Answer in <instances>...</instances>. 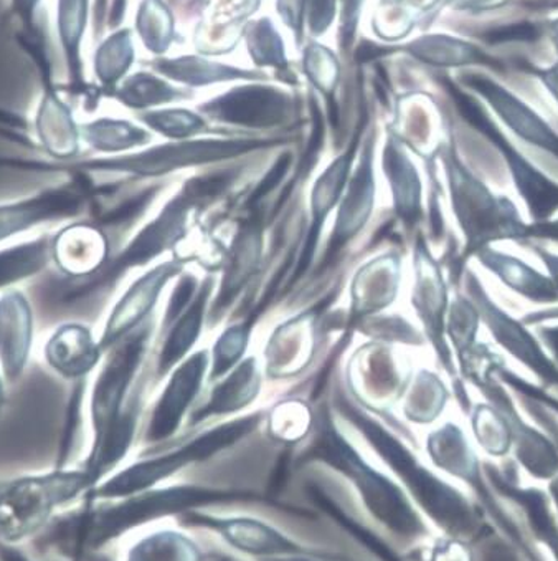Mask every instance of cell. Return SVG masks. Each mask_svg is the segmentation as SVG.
<instances>
[{
    "label": "cell",
    "mask_w": 558,
    "mask_h": 561,
    "mask_svg": "<svg viewBox=\"0 0 558 561\" xmlns=\"http://www.w3.org/2000/svg\"><path fill=\"white\" fill-rule=\"evenodd\" d=\"M146 4H148L146 18L154 22V24L146 25L148 27V31L144 32L146 44L154 48V51H164L172 38L171 14L167 9L162 8L159 0H149Z\"/></svg>",
    "instance_id": "ab89813d"
},
{
    "label": "cell",
    "mask_w": 558,
    "mask_h": 561,
    "mask_svg": "<svg viewBox=\"0 0 558 561\" xmlns=\"http://www.w3.org/2000/svg\"><path fill=\"white\" fill-rule=\"evenodd\" d=\"M548 34L547 22L519 21L492 25L481 34V42L491 47L505 44H534Z\"/></svg>",
    "instance_id": "e575fe53"
},
{
    "label": "cell",
    "mask_w": 558,
    "mask_h": 561,
    "mask_svg": "<svg viewBox=\"0 0 558 561\" xmlns=\"http://www.w3.org/2000/svg\"><path fill=\"white\" fill-rule=\"evenodd\" d=\"M532 251L538 255L545 267H547L548 277L554 282L555 288L558 290V255L547 251L542 245H531Z\"/></svg>",
    "instance_id": "681fc988"
},
{
    "label": "cell",
    "mask_w": 558,
    "mask_h": 561,
    "mask_svg": "<svg viewBox=\"0 0 558 561\" xmlns=\"http://www.w3.org/2000/svg\"><path fill=\"white\" fill-rule=\"evenodd\" d=\"M146 123L168 138H184L204 128V122L194 113L185 110H168V112L151 113L146 116Z\"/></svg>",
    "instance_id": "74e56055"
},
{
    "label": "cell",
    "mask_w": 558,
    "mask_h": 561,
    "mask_svg": "<svg viewBox=\"0 0 558 561\" xmlns=\"http://www.w3.org/2000/svg\"><path fill=\"white\" fill-rule=\"evenodd\" d=\"M259 421H261L259 414L230 421L200 434L199 437L177 449L129 463L125 469L102 480L90 495L95 501L115 502L158 485L167 484L168 480L174 479L185 469L207 462L245 439L258 427Z\"/></svg>",
    "instance_id": "277c9868"
},
{
    "label": "cell",
    "mask_w": 558,
    "mask_h": 561,
    "mask_svg": "<svg viewBox=\"0 0 558 561\" xmlns=\"http://www.w3.org/2000/svg\"><path fill=\"white\" fill-rule=\"evenodd\" d=\"M468 288L473 301L478 307L479 314L485 320L496 342L511 353L518 362L527 366L538 379L548 388H558V365L550 358L547 352L542 348L534 335L528 332L524 323L515 320L511 314L505 313L491 297L481 280L476 277L475 272L468 274Z\"/></svg>",
    "instance_id": "7c38bea8"
},
{
    "label": "cell",
    "mask_w": 558,
    "mask_h": 561,
    "mask_svg": "<svg viewBox=\"0 0 558 561\" xmlns=\"http://www.w3.org/2000/svg\"><path fill=\"white\" fill-rule=\"evenodd\" d=\"M45 365L65 381H84L103 356L100 340L83 323H63L50 333L44 350Z\"/></svg>",
    "instance_id": "2e32d148"
},
{
    "label": "cell",
    "mask_w": 558,
    "mask_h": 561,
    "mask_svg": "<svg viewBox=\"0 0 558 561\" xmlns=\"http://www.w3.org/2000/svg\"><path fill=\"white\" fill-rule=\"evenodd\" d=\"M428 454L434 466L453 476L472 479L476 473V459L460 427L446 424L428 437Z\"/></svg>",
    "instance_id": "4316f807"
},
{
    "label": "cell",
    "mask_w": 558,
    "mask_h": 561,
    "mask_svg": "<svg viewBox=\"0 0 558 561\" xmlns=\"http://www.w3.org/2000/svg\"><path fill=\"white\" fill-rule=\"evenodd\" d=\"M522 8L528 11H558V0H522Z\"/></svg>",
    "instance_id": "f5cc1de1"
},
{
    "label": "cell",
    "mask_w": 558,
    "mask_h": 561,
    "mask_svg": "<svg viewBox=\"0 0 558 561\" xmlns=\"http://www.w3.org/2000/svg\"><path fill=\"white\" fill-rule=\"evenodd\" d=\"M461 87L486 102L491 112L518 136L534 148L558 159V133L554 126L532 108L524 99L485 71L469 70L460 75Z\"/></svg>",
    "instance_id": "8fae6325"
},
{
    "label": "cell",
    "mask_w": 558,
    "mask_h": 561,
    "mask_svg": "<svg viewBox=\"0 0 558 561\" xmlns=\"http://www.w3.org/2000/svg\"><path fill=\"white\" fill-rule=\"evenodd\" d=\"M538 336L544 345L550 352L551 359L558 365V325L538 327Z\"/></svg>",
    "instance_id": "f907efd6"
},
{
    "label": "cell",
    "mask_w": 558,
    "mask_h": 561,
    "mask_svg": "<svg viewBox=\"0 0 558 561\" xmlns=\"http://www.w3.org/2000/svg\"><path fill=\"white\" fill-rule=\"evenodd\" d=\"M223 507L272 508L281 514L303 520H317L319 514L297 504L279 501L248 489L210 488L197 484H164L139 492L121 501L109 502L108 507L96 512L84 525L86 543L100 548L129 531L152 527L158 522L178 518L194 511H212Z\"/></svg>",
    "instance_id": "6da1fadb"
},
{
    "label": "cell",
    "mask_w": 558,
    "mask_h": 561,
    "mask_svg": "<svg viewBox=\"0 0 558 561\" xmlns=\"http://www.w3.org/2000/svg\"><path fill=\"white\" fill-rule=\"evenodd\" d=\"M256 561H324V560H314V558L290 557V558H268V560H256Z\"/></svg>",
    "instance_id": "6f0895ef"
},
{
    "label": "cell",
    "mask_w": 558,
    "mask_h": 561,
    "mask_svg": "<svg viewBox=\"0 0 558 561\" xmlns=\"http://www.w3.org/2000/svg\"><path fill=\"white\" fill-rule=\"evenodd\" d=\"M334 0H313L310 25L314 35L324 34L334 19Z\"/></svg>",
    "instance_id": "f6af8a7d"
},
{
    "label": "cell",
    "mask_w": 558,
    "mask_h": 561,
    "mask_svg": "<svg viewBox=\"0 0 558 561\" xmlns=\"http://www.w3.org/2000/svg\"><path fill=\"white\" fill-rule=\"evenodd\" d=\"M304 5L306 0H278V12L287 22L288 27L298 34V41L303 32Z\"/></svg>",
    "instance_id": "ee69618b"
},
{
    "label": "cell",
    "mask_w": 558,
    "mask_h": 561,
    "mask_svg": "<svg viewBox=\"0 0 558 561\" xmlns=\"http://www.w3.org/2000/svg\"><path fill=\"white\" fill-rule=\"evenodd\" d=\"M479 314L475 301L468 298L457 297L451 307L450 336L456 346L460 362L468 358L469 353L476 348V335H478Z\"/></svg>",
    "instance_id": "d6a6232c"
},
{
    "label": "cell",
    "mask_w": 558,
    "mask_h": 561,
    "mask_svg": "<svg viewBox=\"0 0 558 561\" xmlns=\"http://www.w3.org/2000/svg\"><path fill=\"white\" fill-rule=\"evenodd\" d=\"M531 239L551 240V242H558V219L545 220V222L527 224V226H525L524 244H527Z\"/></svg>",
    "instance_id": "7dc6e473"
},
{
    "label": "cell",
    "mask_w": 558,
    "mask_h": 561,
    "mask_svg": "<svg viewBox=\"0 0 558 561\" xmlns=\"http://www.w3.org/2000/svg\"><path fill=\"white\" fill-rule=\"evenodd\" d=\"M323 463L339 473L356 492L363 512L388 537L415 543L427 537L428 527L420 511L395 477L372 466L336 427L323 417L316 436L301 454L300 463Z\"/></svg>",
    "instance_id": "7a4b0ae2"
},
{
    "label": "cell",
    "mask_w": 558,
    "mask_h": 561,
    "mask_svg": "<svg viewBox=\"0 0 558 561\" xmlns=\"http://www.w3.org/2000/svg\"><path fill=\"white\" fill-rule=\"evenodd\" d=\"M8 381H5L4 375L0 373V414H2L5 404H8Z\"/></svg>",
    "instance_id": "db71d44e"
},
{
    "label": "cell",
    "mask_w": 558,
    "mask_h": 561,
    "mask_svg": "<svg viewBox=\"0 0 558 561\" xmlns=\"http://www.w3.org/2000/svg\"><path fill=\"white\" fill-rule=\"evenodd\" d=\"M353 146L347 154L342 158L337 159L336 163L326 171L323 178L317 181L316 190H314L313 196V210H314V224L313 229L310 230V237L306 240V249H304L303 255H301L300 267H298L297 275H300L304 268L310 264L313 259L314 248H316L317 233H319L323 220L326 219L327 210L330 206L336 203L337 196L342 191L344 183L347 180V173H349L350 161H352Z\"/></svg>",
    "instance_id": "484cf974"
},
{
    "label": "cell",
    "mask_w": 558,
    "mask_h": 561,
    "mask_svg": "<svg viewBox=\"0 0 558 561\" xmlns=\"http://www.w3.org/2000/svg\"><path fill=\"white\" fill-rule=\"evenodd\" d=\"M148 139V133L126 122L102 119V122L84 126V141L96 151H126L135 146L144 145Z\"/></svg>",
    "instance_id": "f546056e"
},
{
    "label": "cell",
    "mask_w": 558,
    "mask_h": 561,
    "mask_svg": "<svg viewBox=\"0 0 558 561\" xmlns=\"http://www.w3.org/2000/svg\"><path fill=\"white\" fill-rule=\"evenodd\" d=\"M51 237L40 236L0 249V291L45 271L51 262Z\"/></svg>",
    "instance_id": "603a6c76"
},
{
    "label": "cell",
    "mask_w": 558,
    "mask_h": 561,
    "mask_svg": "<svg viewBox=\"0 0 558 561\" xmlns=\"http://www.w3.org/2000/svg\"><path fill=\"white\" fill-rule=\"evenodd\" d=\"M206 365V353H199L175 373L167 391L164 392L152 414L151 424L146 433L148 443H162L178 430L184 420L185 410L199 391Z\"/></svg>",
    "instance_id": "ffe728a7"
},
{
    "label": "cell",
    "mask_w": 558,
    "mask_h": 561,
    "mask_svg": "<svg viewBox=\"0 0 558 561\" xmlns=\"http://www.w3.org/2000/svg\"><path fill=\"white\" fill-rule=\"evenodd\" d=\"M178 93L172 90L165 83L159 82L155 78L144 77L138 78L132 82V90H128L125 96L126 105L148 106L155 103L168 102V100L177 99Z\"/></svg>",
    "instance_id": "f35d334b"
},
{
    "label": "cell",
    "mask_w": 558,
    "mask_h": 561,
    "mask_svg": "<svg viewBox=\"0 0 558 561\" xmlns=\"http://www.w3.org/2000/svg\"><path fill=\"white\" fill-rule=\"evenodd\" d=\"M210 285H212V282L207 280V284L204 285L202 297H197L196 304L193 305L189 313L182 318V322L175 327L171 339L165 343L164 352L161 355V373L167 371L172 365H175L196 342L200 327H202L204 307H206L207 297H209Z\"/></svg>",
    "instance_id": "1f68e13d"
},
{
    "label": "cell",
    "mask_w": 558,
    "mask_h": 561,
    "mask_svg": "<svg viewBox=\"0 0 558 561\" xmlns=\"http://www.w3.org/2000/svg\"><path fill=\"white\" fill-rule=\"evenodd\" d=\"M451 203L466 239L464 257L476 255L483 248L514 240L524 242L525 226L511 199L492 193L481 180L461 163L454 146L444 154Z\"/></svg>",
    "instance_id": "8992f818"
},
{
    "label": "cell",
    "mask_w": 558,
    "mask_h": 561,
    "mask_svg": "<svg viewBox=\"0 0 558 561\" xmlns=\"http://www.w3.org/2000/svg\"><path fill=\"white\" fill-rule=\"evenodd\" d=\"M100 194H108V187L95 186L90 176L74 174L24 199L0 204V244L47 224L77 219Z\"/></svg>",
    "instance_id": "30bf717a"
},
{
    "label": "cell",
    "mask_w": 558,
    "mask_h": 561,
    "mask_svg": "<svg viewBox=\"0 0 558 561\" xmlns=\"http://www.w3.org/2000/svg\"><path fill=\"white\" fill-rule=\"evenodd\" d=\"M344 413L381 457L382 462L391 470L418 511L427 514L441 530L454 537H461L472 530V511L460 492L454 491L437 473L425 467L404 443L381 424L363 416L362 413H357L352 408H347Z\"/></svg>",
    "instance_id": "3957f363"
},
{
    "label": "cell",
    "mask_w": 558,
    "mask_h": 561,
    "mask_svg": "<svg viewBox=\"0 0 558 561\" xmlns=\"http://www.w3.org/2000/svg\"><path fill=\"white\" fill-rule=\"evenodd\" d=\"M4 553V561H31L24 557V554L18 553V551L9 550V547H5V550L2 551Z\"/></svg>",
    "instance_id": "11a10c76"
},
{
    "label": "cell",
    "mask_w": 558,
    "mask_h": 561,
    "mask_svg": "<svg viewBox=\"0 0 558 561\" xmlns=\"http://www.w3.org/2000/svg\"><path fill=\"white\" fill-rule=\"evenodd\" d=\"M417 298V307L421 310V317H423L425 323H427L430 336H433L438 353H440L446 368L453 373L450 350H447L446 343L443 340L446 288H444L443 280H441L440 271H438L437 265L430 259H425L423 261L420 282H418Z\"/></svg>",
    "instance_id": "cb8c5ba5"
},
{
    "label": "cell",
    "mask_w": 558,
    "mask_h": 561,
    "mask_svg": "<svg viewBox=\"0 0 558 561\" xmlns=\"http://www.w3.org/2000/svg\"><path fill=\"white\" fill-rule=\"evenodd\" d=\"M423 381L425 394L420 398H410V404L407 408V416L415 423H431L440 416L444 403H446V389L430 373H425L421 376Z\"/></svg>",
    "instance_id": "8d00e7d4"
},
{
    "label": "cell",
    "mask_w": 558,
    "mask_h": 561,
    "mask_svg": "<svg viewBox=\"0 0 558 561\" xmlns=\"http://www.w3.org/2000/svg\"><path fill=\"white\" fill-rule=\"evenodd\" d=\"M387 167L392 170L395 197H397V207L400 209L402 217L417 220L420 217V181H418L417 171L394 146L388 148Z\"/></svg>",
    "instance_id": "4dcf8cb0"
},
{
    "label": "cell",
    "mask_w": 558,
    "mask_h": 561,
    "mask_svg": "<svg viewBox=\"0 0 558 561\" xmlns=\"http://www.w3.org/2000/svg\"><path fill=\"white\" fill-rule=\"evenodd\" d=\"M372 204H374V178L370 170L369 151H365L360 170L357 171L356 180L344 201L334 240H330L329 251H333V254H336L346 244V240L363 226Z\"/></svg>",
    "instance_id": "d4e9b609"
},
{
    "label": "cell",
    "mask_w": 558,
    "mask_h": 561,
    "mask_svg": "<svg viewBox=\"0 0 558 561\" xmlns=\"http://www.w3.org/2000/svg\"><path fill=\"white\" fill-rule=\"evenodd\" d=\"M34 310L24 291H0V373L8 385L24 376L34 348Z\"/></svg>",
    "instance_id": "9a60e30c"
},
{
    "label": "cell",
    "mask_w": 558,
    "mask_h": 561,
    "mask_svg": "<svg viewBox=\"0 0 558 561\" xmlns=\"http://www.w3.org/2000/svg\"><path fill=\"white\" fill-rule=\"evenodd\" d=\"M177 522L184 528H197V530L216 535L230 550L243 557L253 558L255 561L290 557L324 561H362L337 551L304 543L255 515L194 511L182 515Z\"/></svg>",
    "instance_id": "9c48e42d"
},
{
    "label": "cell",
    "mask_w": 558,
    "mask_h": 561,
    "mask_svg": "<svg viewBox=\"0 0 558 561\" xmlns=\"http://www.w3.org/2000/svg\"><path fill=\"white\" fill-rule=\"evenodd\" d=\"M554 44L555 50H557L554 64L542 67L527 58L518 57L515 58V71L535 78L558 105V42H554Z\"/></svg>",
    "instance_id": "b9f144b4"
},
{
    "label": "cell",
    "mask_w": 558,
    "mask_h": 561,
    "mask_svg": "<svg viewBox=\"0 0 558 561\" xmlns=\"http://www.w3.org/2000/svg\"><path fill=\"white\" fill-rule=\"evenodd\" d=\"M265 145H268V141H196L187 145L162 146L151 151L138 152V154L112 158V171L136 174V176H155L175 168L242 154Z\"/></svg>",
    "instance_id": "4fadbf2b"
},
{
    "label": "cell",
    "mask_w": 558,
    "mask_h": 561,
    "mask_svg": "<svg viewBox=\"0 0 558 561\" xmlns=\"http://www.w3.org/2000/svg\"><path fill=\"white\" fill-rule=\"evenodd\" d=\"M437 82L453 100L461 118L498 149L508 164L519 196L527 206L532 222L554 219L558 213V184L532 164L521 149L515 148L478 96L466 92L447 73H438Z\"/></svg>",
    "instance_id": "ba28073f"
},
{
    "label": "cell",
    "mask_w": 558,
    "mask_h": 561,
    "mask_svg": "<svg viewBox=\"0 0 558 561\" xmlns=\"http://www.w3.org/2000/svg\"><path fill=\"white\" fill-rule=\"evenodd\" d=\"M121 561H206V551L187 528L154 525L126 547Z\"/></svg>",
    "instance_id": "7402d4cb"
},
{
    "label": "cell",
    "mask_w": 558,
    "mask_h": 561,
    "mask_svg": "<svg viewBox=\"0 0 558 561\" xmlns=\"http://www.w3.org/2000/svg\"><path fill=\"white\" fill-rule=\"evenodd\" d=\"M514 0H457L454 9L464 14L485 15L509 8Z\"/></svg>",
    "instance_id": "bcb514c9"
},
{
    "label": "cell",
    "mask_w": 558,
    "mask_h": 561,
    "mask_svg": "<svg viewBox=\"0 0 558 561\" xmlns=\"http://www.w3.org/2000/svg\"><path fill=\"white\" fill-rule=\"evenodd\" d=\"M313 50V48H311ZM307 73L317 87L327 92L333 90L337 80V65L327 48L314 47L307 57Z\"/></svg>",
    "instance_id": "60d3db41"
},
{
    "label": "cell",
    "mask_w": 558,
    "mask_h": 561,
    "mask_svg": "<svg viewBox=\"0 0 558 561\" xmlns=\"http://www.w3.org/2000/svg\"><path fill=\"white\" fill-rule=\"evenodd\" d=\"M430 561H468V558L460 543L444 541L431 550Z\"/></svg>",
    "instance_id": "c3c4849f"
},
{
    "label": "cell",
    "mask_w": 558,
    "mask_h": 561,
    "mask_svg": "<svg viewBox=\"0 0 558 561\" xmlns=\"http://www.w3.org/2000/svg\"><path fill=\"white\" fill-rule=\"evenodd\" d=\"M548 320H558V308H547V310L532 311L527 317L522 318V323L525 327L538 325L542 322H548Z\"/></svg>",
    "instance_id": "816d5d0a"
},
{
    "label": "cell",
    "mask_w": 558,
    "mask_h": 561,
    "mask_svg": "<svg viewBox=\"0 0 558 561\" xmlns=\"http://www.w3.org/2000/svg\"><path fill=\"white\" fill-rule=\"evenodd\" d=\"M404 50L421 64L440 70H488L495 75H509L515 71V58L511 60L498 57L485 45L450 34L423 35L405 45Z\"/></svg>",
    "instance_id": "5bb4252c"
},
{
    "label": "cell",
    "mask_w": 558,
    "mask_h": 561,
    "mask_svg": "<svg viewBox=\"0 0 558 561\" xmlns=\"http://www.w3.org/2000/svg\"><path fill=\"white\" fill-rule=\"evenodd\" d=\"M479 262L496 275L505 287L534 304H558V290L547 275L535 271L514 255L505 254L488 245L478 252Z\"/></svg>",
    "instance_id": "44dd1931"
},
{
    "label": "cell",
    "mask_w": 558,
    "mask_h": 561,
    "mask_svg": "<svg viewBox=\"0 0 558 561\" xmlns=\"http://www.w3.org/2000/svg\"><path fill=\"white\" fill-rule=\"evenodd\" d=\"M159 70L171 78H175V80L189 83V85H206V83L223 82V80H233V78L258 77L252 71L239 70V68L226 67V65L210 64V61L196 57L162 61L159 65Z\"/></svg>",
    "instance_id": "f1b7e54d"
},
{
    "label": "cell",
    "mask_w": 558,
    "mask_h": 561,
    "mask_svg": "<svg viewBox=\"0 0 558 561\" xmlns=\"http://www.w3.org/2000/svg\"><path fill=\"white\" fill-rule=\"evenodd\" d=\"M342 2V21H340V45L349 47L356 35L357 21L363 0H340Z\"/></svg>",
    "instance_id": "7bdbcfd3"
},
{
    "label": "cell",
    "mask_w": 558,
    "mask_h": 561,
    "mask_svg": "<svg viewBox=\"0 0 558 561\" xmlns=\"http://www.w3.org/2000/svg\"><path fill=\"white\" fill-rule=\"evenodd\" d=\"M148 332L129 333L96 376L90 396V421L93 440L88 457L103 449L118 446L135 437L138 426V407H126V394L144 355Z\"/></svg>",
    "instance_id": "52a82bcc"
},
{
    "label": "cell",
    "mask_w": 558,
    "mask_h": 561,
    "mask_svg": "<svg viewBox=\"0 0 558 561\" xmlns=\"http://www.w3.org/2000/svg\"><path fill=\"white\" fill-rule=\"evenodd\" d=\"M256 391H258V381H256L255 359H249L213 394L212 403L207 404L194 416L193 424L200 423L210 416H222V414L242 410L246 404L252 403Z\"/></svg>",
    "instance_id": "83f0119b"
},
{
    "label": "cell",
    "mask_w": 558,
    "mask_h": 561,
    "mask_svg": "<svg viewBox=\"0 0 558 561\" xmlns=\"http://www.w3.org/2000/svg\"><path fill=\"white\" fill-rule=\"evenodd\" d=\"M175 272H177L175 265L164 264L162 267L149 272L129 287L121 300L113 308L105 330L100 336V348L103 350V353L118 345L144 320L146 314L154 307L165 282Z\"/></svg>",
    "instance_id": "ac0fdd59"
},
{
    "label": "cell",
    "mask_w": 558,
    "mask_h": 561,
    "mask_svg": "<svg viewBox=\"0 0 558 561\" xmlns=\"http://www.w3.org/2000/svg\"><path fill=\"white\" fill-rule=\"evenodd\" d=\"M249 54L258 65H276L284 67L283 42L276 34L275 27L268 19L256 22L249 28Z\"/></svg>",
    "instance_id": "d590c367"
},
{
    "label": "cell",
    "mask_w": 558,
    "mask_h": 561,
    "mask_svg": "<svg viewBox=\"0 0 558 561\" xmlns=\"http://www.w3.org/2000/svg\"><path fill=\"white\" fill-rule=\"evenodd\" d=\"M473 416L476 436L489 453L501 456L511 446L512 434L508 421L496 408L479 404Z\"/></svg>",
    "instance_id": "836d02e7"
},
{
    "label": "cell",
    "mask_w": 558,
    "mask_h": 561,
    "mask_svg": "<svg viewBox=\"0 0 558 561\" xmlns=\"http://www.w3.org/2000/svg\"><path fill=\"white\" fill-rule=\"evenodd\" d=\"M91 489L86 470L65 467L0 484V545L12 547L27 540L48 524L55 512L90 494Z\"/></svg>",
    "instance_id": "5b68a950"
},
{
    "label": "cell",
    "mask_w": 558,
    "mask_h": 561,
    "mask_svg": "<svg viewBox=\"0 0 558 561\" xmlns=\"http://www.w3.org/2000/svg\"><path fill=\"white\" fill-rule=\"evenodd\" d=\"M548 35H550L551 41L558 42V15L551 21H547Z\"/></svg>",
    "instance_id": "9f6ffc18"
},
{
    "label": "cell",
    "mask_w": 558,
    "mask_h": 561,
    "mask_svg": "<svg viewBox=\"0 0 558 561\" xmlns=\"http://www.w3.org/2000/svg\"><path fill=\"white\" fill-rule=\"evenodd\" d=\"M204 110L216 118L235 125L271 126L287 116L290 99L276 89L248 87L220 96Z\"/></svg>",
    "instance_id": "d6986e66"
},
{
    "label": "cell",
    "mask_w": 558,
    "mask_h": 561,
    "mask_svg": "<svg viewBox=\"0 0 558 561\" xmlns=\"http://www.w3.org/2000/svg\"><path fill=\"white\" fill-rule=\"evenodd\" d=\"M50 254L61 274L86 280L108 262V242L98 227L71 224L51 237Z\"/></svg>",
    "instance_id": "e0dca14e"
}]
</instances>
